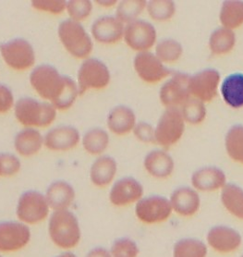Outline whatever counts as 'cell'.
Segmentation results:
<instances>
[{"instance_id":"13","label":"cell","mask_w":243,"mask_h":257,"mask_svg":"<svg viewBox=\"0 0 243 257\" xmlns=\"http://www.w3.org/2000/svg\"><path fill=\"white\" fill-rule=\"evenodd\" d=\"M172 211L170 201L159 195L142 198L135 206V215L145 224L164 222L171 216Z\"/></svg>"},{"instance_id":"3","label":"cell","mask_w":243,"mask_h":257,"mask_svg":"<svg viewBox=\"0 0 243 257\" xmlns=\"http://www.w3.org/2000/svg\"><path fill=\"white\" fill-rule=\"evenodd\" d=\"M57 109L48 102H40L32 97H22L14 105L18 122L25 128H46L57 117Z\"/></svg>"},{"instance_id":"10","label":"cell","mask_w":243,"mask_h":257,"mask_svg":"<svg viewBox=\"0 0 243 257\" xmlns=\"http://www.w3.org/2000/svg\"><path fill=\"white\" fill-rule=\"evenodd\" d=\"M134 69L137 76L148 84L164 82L173 73L152 51L136 53L134 59Z\"/></svg>"},{"instance_id":"4","label":"cell","mask_w":243,"mask_h":257,"mask_svg":"<svg viewBox=\"0 0 243 257\" xmlns=\"http://www.w3.org/2000/svg\"><path fill=\"white\" fill-rule=\"evenodd\" d=\"M58 35L64 48L76 59H87L93 52V38L81 23L65 20L58 25Z\"/></svg>"},{"instance_id":"12","label":"cell","mask_w":243,"mask_h":257,"mask_svg":"<svg viewBox=\"0 0 243 257\" xmlns=\"http://www.w3.org/2000/svg\"><path fill=\"white\" fill-rule=\"evenodd\" d=\"M221 74L215 69L207 68L190 76L189 90L192 98L204 104L210 103L217 96L221 85Z\"/></svg>"},{"instance_id":"26","label":"cell","mask_w":243,"mask_h":257,"mask_svg":"<svg viewBox=\"0 0 243 257\" xmlns=\"http://www.w3.org/2000/svg\"><path fill=\"white\" fill-rule=\"evenodd\" d=\"M13 144L20 156L31 158L40 152L44 146V136L37 128H24L15 135Z\"/></svg>"},{"instance_id":"17","label":"cell","mask_w":243,"mask_h":257,"mask_svg":"<svg viewBox=\"0 0 243 257\" xmlns=\"http://www.w3.org/2000/svg\"><path fill=\"white\" fill-rule=\"evenodd\" d=\"M80 132L73 126L61 125L48 131L44 136V146L54 152H66L74 149L81 142Z\"/></svg>"},{"instance_id":"40","label":"cell","mask_w":243,"mask_h":257,"mask_svg":"<svg viewBox=\"0 0 243 257\" xmlns=\"http://www.w3.org/2000/svg\"><path fill=\"white\" fill-rule=\"evenodd\" d=\"M32 7L39 12H47L52 14H60L66 11L67 1L64 0H34L31 3Z\"/></svg>"},{"instance_id":"8","label":"cell","mask_w":243,"mask_h":257,"mask_svg":"<svg viewBox=\"0 0 243 257\" xmlns=\"http://www.w3.org/2000/svg\"><path fill=\"white\" fill-rule=\"evenodd\" d=\"M50 207L46 195L30 190L24 192L18 200L16 216L19 221L26 225H35L44 221L49 215Z\"/></svg>"},{"instance_id":"42","label":"cell","mask_w":243,"mask_h":257,"mask_svg":"<svg viewBox=\"0 0 243 257\" xmlns=\"http://www.w3.org/2000/svg\"><path fill=\"white\" fill-rule=\"evenodd\" d=\"M85 257H112L110 254V251L102 247L93 248L89 251Z\"/></svg>"},{"instance_id":"23","label":"cell","mask_w":243,"mask_h":257,"mask_svg":"<svg viewBox=\"0 0 243 257\" xmlns=\"http://www.w3.org/2000/svg\"><path fill=\"white\" fill-rule=\"evenodd\" d=\"M144 167L149 175L163 180L172 175L175 162L166 150L157 149L146 155L144 160Z\"/></svg>"},{"instance_id":"29","label":"cell","mask_w":243,"mask_h":257,"mask_svg":"<svg viewBox=\"0 0 243 257\" xmlns=\"http://www.w3.org/2000/svg\"><path fill=\"white\" fill-rule=\"evenodd\" d=\"M109 135L104 128L94 127L88 130L81 138L85 152L92 156H102L109 146Z\"/></svg>"},{"instance_id":"14","label":"cell","mask_w":243,"mask_h":257,"mask_svg":"<svg viewBox=\"0 0 243 257\" xmlns=\"http://www.w3.org/2000/svg\"><path fill=\"white\" fill-rule=\"evenodd\" d=\"M32 233L29 226L21 221L0 222V252H15L29 244Z\"/></svg>"},{"instance_id":"18","label":"cell","mask_w":243,"mask_h":257,"mask_svg":"<svg viewBox=\"0 0 243 257\" xmlns=\"http://www.w3.org/2000/svg\"><path fill=\"white\" fill-rule=\"evenodd\" d=\"M191 185L199 192H214L226 186L225 172L216 167H204L191 175Z\"/></svg>"},{"instance_id":"32","label":"cell","mask_w":243,"mask_h":257,"mask_svg":"<svg viewBox=\"0 0 243 257\" xmlns=\"http://www.w3.org/2000/svg\"><path fill=\"white\" fill-rule=\"evenodd\" d=\"M226 154L233 161L243 165V125L235 124L227 130L225 136Z\"/></svg>"},{"instance_id":"5","label":"cell","mask_w":243,"mask_h":257,"mask_svg":"<svg viewBox=\"0 0 243 257\" xmlns=\"http://www.w3.org/2000/svg\"><path fill=\"white\" fill-rule=\"evenodd\" d=\"M111 82L109 69L102 60L95 58L83 59L77 72V85L79 94L82 95L89 90H102Z\"/></svg>"},{"instance_id":"2","label":"cell","mask_w":243,"mask_h":257,"mask_svg":"<svg viewBox=\"0 0 243 257\" xmlns=\"http://www.w3.org/2000/svg\"><path fill=\"white\" fill-rule=\"evenodd\" d=\"M48 235L53 243L60 249L75 248L81 238L77 216L70 210L54 211L48 222Z\"/></svg>"},{"instance_id":"31","label":"cell","mask_w":243,"mask_h":257,"mask_svg":"<svg viewBox=\"0 0 243 257\" xmlns=\"http://www.w3.org/2000/svg\"><path fill=\"white\" fill-rule=\"evenodd\" d=\"M155 54L165 65L174 64L183 56L184 48L180 42L174 38H164L157 41Z\"/></svg>"},{"instance_id":"1","label":"cell","mask_w":243,"mask_h":257,"mask_svg":"<svg viewBox=\"0 0 243 257\" xmlns=\"http://www.w3.org/2000/svg\"><path fill=\"white\" fill-rule=\"evenodd\" d=\"M29 81L37 94L57 110L69 109L80 95L77 82L51 65L36 66L30 73Z\"/></svg>"},{"instance_id":"16","label":"cell","mask_w":243,"mask_h":257,"mask_svg":"<svg viewBox=\"0 0 243 257\" xmlns=\"http://www.w3.org/2000/svg\"><path fill=\"white\" fill-rule=\"evenodd\" d=\"M144 195L142 183L133 177H124L116 181L109 193L110 203L117 207L139 202Z\"/></svg>"},{"instance_id":"43","label":"cell","mask_w":243,"mask_h":257,"mask_svg":"<svg viewBox=\"0 0 243 257\" xmlns=\"http://www.w3.org/2000/svg\"><path fill=\"white\" fill-rule=\"evenodd\" d=\"M117 1L116 0H97L96 4L100 7L103 8H112L117 5Z\"/></svg>"},{"instance_id":"38","label":"cell","mask_w":243,"mask_h":257,"mask_svg":"<svg viewBox=\"0 0 243 257\" xmlns=\"http://www.w3.org/2000/svg\"><path fill=\"white\" fill-rule=\"evenodd\" d=\"M139 251L135 241L129 238H120L113 242L110 254L112 257H137Z\"/></svg>"},{"instance_id":"46","label":"cell","mask_w":243,"mask_h":257,"mask_svg":"<svg viewBox=\"0 0 243 257\" xmlns=\"http://www.w3.org/2000/svg\"><path fill=\"white\" fill-rule=\"evenodd\" d=\"M0 257H2V256H1V254H0Z\"/></svg>"},{"instance_id":"28","label":"cell","mask_w":243,"mask_h":257,"mask_svg":"<svg viewBox=\"0 0 243 257\" xmlns=\"http://www.w3.org/2000/svg\"><path fill=\"white\" fill-rule=\"evenodd\" d=\"M221 26L226 29L235 30L243 26L242 0H226L220 7L219 14Z\"/></svg>"},{"instance_id":"24","label":"cell","mask_w":243,"mask_h":257,"mask_svg":"<svg viewBox=\"0 0 243 257\" xmlns=\"http://www.w3.org/2000/svg\"><path fill=\"white\" fill-rule=\"evenodd\" d=\"M117 171L115 158L102 155L93 161L90 168V180L94 186L104 188L114 181Z\"/></svg>"},{"instance_id":"11","label":"cell","mask_w":243,"mask_h":257,"mask_svg":"<svg viewBox=\"0 0 243 257\" xmlns=\"http://www.w3.org/2000/svg\"><path fill=\"white\" fill-rule=\"evenodd\" d=\"M123 39L136 53L151 51L157 45V31L154 24L139 19L125 25Z\"/></svg>"},{"instance_id":"21","label":"cell","mask_w":243,"mask_h":257,"mask_svg":"<svg viewBox=\"0 0 243 257\" xmlns=\"http://www.w3.org/2000/svg\"><path fill=\"white\" fill-rule=\"evenodd\" d=\"M75 196L73 186L62 180L52 182L46 193L47 203L53 211L69 210L75 200Z\"/></svg>"},{"instance_id":"36","label":"cell","mask_w":243,"mask_h":257,"mask_svg":"<svg viewBox=\"0 0 243 257\" xmlns=\"http://www.w3.org/2000/svg\"><path fill=\"white\" fill-rule=\"evenodd\" d=\"M206 245L196 239H182L174 246L173 257H205Z\"/></svg>"},{"instance_id":"35","label":"cell","mask_w":243,"mask_h":257,"mask_svg":"<svg viewBox=\"0 0 243 257\" xmlns=\"http://www.w3.org/2000/svg\"><path fill=\"white\" fill-rule=\"evenodd\" d=\"M180 113L186 124L200 125L207 117L206 105L200 101L191 97L180 108Z\"/></svg>"},{"instance_id":"6","label":"cell","mask_w":243,"mask_h":257,"mask_svg":"<svg viewBox=\"0 0 243 257\" xmlns=\"http://www.w3.org/2000/svg\"><path fill=\"white\" fill-rule=\"evenodd\" d=\"M186 122L179 108H166L157 120L156 144L168 149L180 142L185 133Z\"/></svg>"},{"instance_id":"30","label":"cell","mask_w":243,"mask_h":257,"mask_svg":"<svg viewBox=\"0 0 243 257\" xmlns=\"http://www.w3.org/2000/svg\"><path fill=\"white\" fill-rule=\"evenodd\" d=\"M221 202L231 215L243 220V189L237 184L226 183L221 190Z\"/></svg>"},{"instance_id":"19","label":"cell","mask_w":243,"mask_h":257,"mask_svg":"<svg viewBox=\"0 0 243 257\" xmlns=\"http://www.w3.org/2000/svg\"><path fill=\"white\" fill-rule=\"evenodd\" d=\"M137 122L134 109L125 105H118L113 107L106 117L107 128L113 135L117 136L133 133Z\"/></svg>"},{"instance_id":"39","label":"cell","mask_w":243,"mask_h":257,"mask_svg":"<svg viewBox=\"0 0 243 257\" xmlns=\"http://www.w3.org/2000/svg\"><path fill=\"white\" fill-rule=\"evenodd\" d=\"M134 136L137 140L144 144H156V128L151 123L139 121L135 125Z\"/></svg>"},{"instance_id":"25","label":"cell","mask_w":243,"mask_h":257,"mask_svg":"<svg viewBox=\"0 0 243 257\" xmlns=\"http://www.w3.org/2000/svg\"><path fill=\"white\" fill-rule=\"evenodd\" d=\"M219 92L226 105L234 109L242 108V72H234L225 77L221 82Z\"/></svg>"},{"instance_id":"9","label":"cell","mask_w":243,"mask_h":257,"mask_svg":"<svg viewBox=\"0 0 243 257\" xmlns=\"http://www.w3.org/2000/svg\"><path fill=\"white\" fill-rule=\"evenodd\" d=\"M190 74L173 72L159 89V101L165 108H179L191 98L189 90Z\"/></svg>"},{"instance_id":"22","label":"cell","mask_w":243,"mask_h":257,"mask_svg":"<svg viewBox=\"0 0 243 257\" xmlns=\"http://www.w3.org/2000/svg\"><path fill=\"white\" fill-rule=\"evenodd\" d=\"M172 209L182 216L195 215L200 209V195L191 187H180L174 191L169 199Z\"/></svg>"},{"instance_id":"34","label":"cell","mask_w":243,"mask_h":257,"mask_svg":"<svg viewBox=\"0 0 243 257\" xmlns=\"http://www.w3.org/2000/svg\"><path fill=\"white\" fill-rule=\"evenodd\" d=\"M146 12L153 21L166 23L173 19L177 12V5L172 0H151L147 1Z\"/></svg>"},{"instance_id":"27","label":"cell","mask_w":243,"mask_h":257,"mask_svg":"<svg viewBox=\"0 0 243 257\" xmlns=\"http://www.w3.org/2000/svg\"><path fill=\"white\" fill-rule=\"evenodd\" d=\"M236 44L237 35L235 31L226 29L222 26L214 30L209 36V50L215 57L226 56L232 52L236 47Z\"/></svg>"},{"instance_id":"44","label":"cell","mask_w":243,"mask_h":257,"mask_svg":"<svg viewBox=\"0 0 243 257\" xmlns=\"http://www.w3.org/2000/svg\"><path fill=\"white\" fill-rule=\"evenodd\" d=\"M0 177H5V166H4L3 153H0Z\"/></svg>"},{"instance_id":"37","label":"cell","mask_w":243,"mask_h":257,"mask_svg":"<svg viewBox=\"0 0 243 257\" xmlns=\"http://www.w3.org/2000/svg\"><path fill=\"white\" fill-rule=\"evenodd\" d=\"M66 11L71 20L81 23L93 12V3L89 0H70L67 2Z\"/></svg>"},{"instance_id":"33","label":"cell","mask_w":243,"mask_h":257,"mask_svg":"<svg viewBox=\"0 0 243 257\" xmlns=\"http://www.w3.org/2000/svg\"><path fill=\"white\" fill-rule=\"evenodd\" d=\"M147 1L145 0H123L117 3L116 16L122 24H131L139 20V17L146 11Z\"/></svg>"},{"instance_id":"45","label":"cell","mask_w":243,"mask_h":257,"mask_svg":"<svg viewBox=\"0 0 243 257\" xmlns=\"http://www.w3.org/2000/svg\"><path fill=\"white\" fill-rule=\"evenodd\" d=\"M56 257H77L75 254L73 253V252H71V251H65V252H62V253H60V254H58Z\"/></svg>"},{"instance_id":"7","label":"cell","mask_w":243,"mask_h":257,"mask_svg":"<svg viewBox=\"0 0 243 257\" xmlns=\"http://www.w3.org/2000/svg\"><path fill=\"white\" fill-rule=\"evenodd\" d=\"M0 55L11 69L24 71L34 67L35 63V48L24 38H14L0 44Z\"/></svg>"},{"instance_id":"47","label":"cell","mask_w":243,"mask_h":257,"mask_svg":"<svg viewBox=\"0 0 243 257\" xmlns=\"http://www.w3.org/2000/svg\"><path fill=\"white\" fill-rule=\"evenodd\" d=\"M241 257H243V255H242V256H241Z\"/></svg>"},{"instance_id":"41","label":"cell","mask_w":243,"mask_h":257,"mask_svg":"<svg viewBox=\"0 0 243 257\" xmlns=\"http://www.w3.org/2000/svg\"><path fill=\"white\" fill-rule=\"evenodd\" d=\"M15 103L12 89L0 82V114H5L12 110Z\"/></svg>"},{"instance_id":"15","label":"cell","mask_w":243,"mask_h":257,"mask_svg":"<svg viewBox=\"0 0 243 257\" xmlns=\"http://www.w3.org/2000/svg\"><path fill=\"white\" fill-rule=\"evenodd\" d=\"M125 24L113 15L97 18L91 26V36L103 45H114L123 39Z\"/></svg>"},{"instance_id":"20","label":"cell","mask_w":243,"mask_h":257,"mask_svg":"<svg viewBox=\"0 0 243 257\" xmlns=\"http://www.w3.org/2000/svg\"><path fill=\"white\" fill-rule=\"evenodd\" d=\"M207 241L215 251L227 253L236 251L240 246L241 236L234 228L217 226L209 230Z\"/></svg>"}]
</instances>
